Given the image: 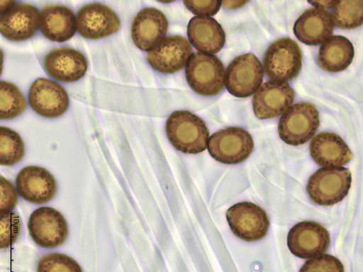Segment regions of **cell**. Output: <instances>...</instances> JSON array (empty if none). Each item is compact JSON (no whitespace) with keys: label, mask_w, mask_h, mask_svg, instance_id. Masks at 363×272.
Masks as SVG:
<instances>
[{"label":"cell","mask_w":363,"mask_h":272,"mask_svg":"<svg viewBox=\"0 0 363 272\" xmlns=\"http://www.w3.org/2000/svg\"><path fill=\"white\" fill-rule=\"evenodd\" d=\"M165 131L172 146L186 154L203 152L208 146L209 131L203 120L188 110H177L168 118Z\"/></svg>","instance_id":"6da1fadb"},{"label":"cell","mask_w":363,"mask_h":272,"mask_svg":"<svg viewBox=\"0 0 363 272\" xmlns=\"http://www.w3.org/2000/svg\"><path fill=\"white\" fill-rule=\"evenodd\" d=\"M226 72L221 60L215 55L196 52L191 55L186 68L189 86L204 97L219 95L225 86Z\"/></svg>","instance_id":"7a4b0ae2"},{"label":"cell","mask_w":363,"mask_h":272,"mask_svg":"<svg viewBox=\"0 0 363 272\" xmlns=\"http://www.w3.org/2000/svg\"><path fill=\"white\" fill-rule=\"evenodd\" d=\"M320 124L317 108L311 103L299 102L291 106L281 116L279 134L285 143L299 146L313 139Z\"/></svg>","instance_id":"3957f363"},{"label":"cell","mask_w":363,"mask_h":272,"mask_svg":"<svg viewBox=\"0 0 363 272\" xmlns=\"http://www.w3.org/2000/svg\"><path fill=\"white\" fill-rule=\"evenodd\" d=\"M352 174L344 167L321 168L309 178L307 191L311 200L323 206L334 205L348 195Z\"/></svg>","instance_id":"277c9868"},{"label":"cell","mask_w":363,"mask_h":272,"mask_svg":"<svg viewBox=\"0 0 363 272\" xmlns=\"http://www.w3.org/2000/svg\"><path fill=\"white\" fill-rule=\"evenodd\" d=\"M302 52L291 38H281L272 43L266 50L263 67L272 81L286 82L296 78L302 67Z\"/></svg>","instance_id":"5b68a950"},{"label":"cell","mask_w":363,"mask_h":272,"mask_svg":"<svg viewBox=\"0 0 363 272\" xmlns=\"http://www.w3.org/2000/svg\"><path fill=\"white\" fill-rule=\"evenodd\" d=\"M207 147L209 154L215 160L233 165L244 162L250 157L255 143L247 130L228 128L213 134L208 140Z\"/></svg>","instance_id":"8992f818"},{"label":"cell","mask_w":363,"mask_h":272,"mask_svg":"<svg viewBox=\"0 0 363 272\" xmlns=\"http://www.w3.org/2000/svg\"><path fill=\"white\" fill-rule=\"evenodd\" d=\"M264 78V68L252 53L238 56L226 70L225 86L229 94L238 98H247L255 94Z\"/></svg>","instance_id":"52a82bcc"},{"label":"cell","mask_w":363,"mask_h":272,"mask_svg":"<svg viewBox=\"0 0 363 272\" xmlns=\"http://www.w3.org/2000/svg\"><path fill=\"white\" fill-rule=\"evenodd\" d=\"M28 228L35 243L45 249L63 245L69 235V226L65 217L50 207L35 210L29 218Z\"/></svg>","instance_id":"ba28073f"},{"label":"cell","mask_w":363,"mask_h":272,"mask_svg":"<svg viewBox=\"0 0 363 272\" xmlns=\"http://www.w3.org/2000/svg\"><path fill=\"white\" fill-rule=\"evenodd\" d=\"M231 231L239 239L256 242L264 238L269 228V220L265 210L250 202L233 205L226 212Z\"/></svg>","instance_id":"9c48e42d"},{"label":"cell","mask_w":363,"mask_h":272,"mask_svg":"<svg viewBox=\"0 0 363 272\" xmlns=\"http://www.w3.org/2000/svg\"><path fill=\"white\" fill-rule=\"evenodd\" d=\"M330 244V234L321 225L305 221L294 225L287 237L289 251L301 259H313L325 253Z\"/></svg>","instance_id":"30bf717a"},{"label":"cell","mask_w":363,"mask_h":272,"mask_svg":"<svg viewBox=\"0 0 363 272\" xmlns=\"http://www.w3.org/2000/svg\"><path fill=\"white\" fill-rule=\"evenodd\" d=\"M192 55V47L185 38L169 36L147 52V62L154 69L172 74L183 69Z\"/></svg>","instance_id":"8fae6325"},{"label":"cell","mask_w":363,"mask_h":272,"mask_svg":"<svg viewBox=\"0 0 363 272\" xmlns=\"http://www.w3.org/2000/svg\"><path fill=\"white\" fill-rule=\"evenodd\" d=\"M120 28L121 23L116 13L103 4L86 5L77 15V32L88 40L108 38L118 32Z\"/></svg>","instance_id":"7c38bea8"},{"label":"cell","mask_w":363,"mask_h":272,"mask_svg":"<svg viewBox=\"0 0 363 272\" xmlns=\"http://www.w3.org/2000/svg\"><path fill=\"white\" fill-rule=\"evenodd\" d=\"M28 103L38 115L55 118L67 112L69 98L63 86L50 79L40 78L30 87Z\"/></svg>","instance_id":"4fadbf2b"},{"label":"cell","mask_w":363,"mask_h":272,"mask_svg":"<svg viewBox=\"0 0 363 272\" xmlns=\"http://www.w3.org/2000/svg\"><path fill=\"white\" fill-rule=\"evenodd\" d=\"M294 89L288 83L269 81L258 89L253 98L255 114L259 119L283 115L294 101Z\"/></svg>","instance_id":"5bb4252c"},{"label":"cell","mask_w":363,"mask_h":272,"mask_svg":"<svg viewBox=\"0 0 363 272\" xmlns=\"http://www.w3.org/2000/svg\"><path fill=\"white\" fill-rule=\"evenodd\" d=\"M16 187L23 199L36 205L50 202L57 193L54 176L47 169L36 166L25 167L18 173Z\"/></svg>","instance_id":"9a60e30c"},{"label":"cell","mask_w":363,"mask_h":272,"mask_svg":"<svg viewBox=\"0 0 363 272\" xmlns=\"http://www.w3.org/2000/svg\"><path fill=\"white\" fill-rule=\"evenodd\" d=\"M165 15L155 8L140 11L131 26V37L135 45L143 51H150L165 39L168 31Z\"/></svg>","instance_id":"2e32d148"},{"label":"cell","mask_w":363,"mask_h":272,"mask_svg":"<svg viewBox=\"0 0 363 272\" xmlns=\"http://www.w3.org/2000/svg\"><path fill=\"white\" fill-rule=\"evenodd\" d=\"M40 26V13L33 6L18 4L0 19V32L7 40L23 42L32 38Z\"/></svg>","instance_id":"e0dca14e"},{"label":"cell","mask_w":363,"mask_h":272,"mask_svg":"<svg viewBox=\"0 0 363 272\" xmlns=\"http://www.w3.org/2000/svg\"><path fill=\"white\" fill-rule=\"evenodd\" d=\"M44 67L53 79L62 82H75L81 79L88 69L87 60L79 51L71 47L52 50L45 57Z\"/></svg>","instance_id":"ac0fdd59"},{"label":"cell","mask_w":363,"mask_h":272,"mask_svg":"<svg viewBox=\"0 0 363 272\" xmlns=\"http://www.w3.org/2000/svg\"><path fill=\"white\" fill-rule=\"evenodd\" d=\"M335 24L325 10L309 8L302 13L294 26L295 37L309 46H319L332 37Z\"/></svg>","instance_id":"d6986e66"},{"label":"cell","mask_w":363,"mask_h":272,"mask_svg":"<svg viewBox=\"0 0 363 272\" xmlns=\"http://www.w3.org/2000/svg\"><path fill=\"white\" fill-rule=\"evenodd\" d=\"M311 156L323 168L342 167L353 158L344 140L334 132H323L315 136L310 145Z\"/></svg>","instance_id":"ffe728a7"},{"label":"cell","mask_w":363,"mask_h":272,"mask_svg":"<svg viewBox=\"0 0 363 272\" xmlns=\"http://www.w3.org/2000/svg\"><path fill=\"white\" fill-rule=\"evenodd\" d=\"M43 35L49 40L65 42L72 39L77 29V16L65 6H48L40 13Z\"/></svg>","instance_id":"44dd1931"},{"label":"cell","mask_w":363,"mask_h":272,"mask_svg":"<svg viewBox=\"0 0 363 272\" xmlns=\"http://www.w3.org/2000/svg\"><path fill=\"white\" fill-rule=\"evenodd\" d=\"M188 37L191 45L204 53H218L225 45L224 29L213 18L194 17L188 25Z\"/></svg>","instance_id":"7402d4cb"},{"label":"cell","mask_w":363,"mask_h":272,"mask_svg":"<svg viewBox=\"0 0 363 272\" xmlns=\"http://www.w3.org/2000/svg\"><path fill=\"white\" fill-rule=\"evenodd\" d=\"M354 57V46L347 38L343 36H332L320 46L318 64L325 72L339 73L351 65Z\"/></svg>","instance_id":"603a6c76"},{"label":"cell","mask_w":363,"mask_h":272,"mask_svg":"<svg viewBox=\"0 0 363 272\" xmlns=\"http://www.w3.org/2000/svg\"><path fill=\"white\" fill-rule=\"evenodd\" d=\"M26 101L15 84L0 81V118L12 120L21 115L26 108Z\"/></svg>","instance_id":"cb8c5ba5"},{"label":"cell","mask_w":363,"mask_h":272,"mask_svg":"<svg viewBox=\"0 0 363 272\" xmlns=\"http://www.w3.org/2000/svg\"><path fill=\"white\" fill-rule=\"evenodd\" d=\"M335 26L341 29H354L363 25V0L337 1L331 11Z\"/></svg>","instance_id":"d4e9b609"},{"label":"cell","mask_w":363,"mask_h":272,"mask_svg":"<svg viewBox=\"0 0 363 272\" xmlns=\"http://www.w3.org/2000/svg\"><path fill=\"white\" fill-rule=\"evenodd\" d=\"M25 154V144L14 130L0 128V164L13 166L19 163Z\"/></svg>","instance_id":"484cf974"},{"label":"cell","mask_w":363,"mask_h":272,"mask_svg":"<svg viewBox=\"0 0 363 272\" xmlns=\"http://www.w3.org/2000/svg\"><path fill=\"white\" fill-rule=\"evenodd\" d=\"M38 272H83L72 258L62 254H50L39 261Z\"/></svg>","instance_id":"4316f807"},{"label":"cell","mask_w":363,"mask_h":272,"mask_svg":"<svg viewBox=\"0 0 363 272\" xmlns=\"http://www.w3.org/2000/svg\"><path fill=\"white\" fill-rule=\"evenodd\" d=\"M20 217L15 213H0V248L6 249L13 245L21 234Z\"/></svg>","instance_id":"83f0119b"},{"label":"cell","mask_w":363,"mask_h":272,"mask_svg":"<svg viewBox=\"0 0 363 272\" xmlns=\"http://www.w3.org/2000/svg\"><path fill=\"white\" fill-rule=\"evenodd\" d=\"M299 272H345V267L337 258L323 254L307 261Z\"/></svg>","instance_id":"f1b7e54d"},{"label":"cell","mask_w":363,"mask_h":272,"mask_svg":"<svg viewBox=\"0 0 363 272\" xmlns=\"http://www.w3.org/2000/svg\"><path fill=\"white\" fill-rule=\"evenodd\" d=\"M17 203L18 195L14 186L5 177H0V213L11 212Z\"/></svg>","instance_id":"f546056e"},{"label":"cell","mask_w":363,"mask_h":272,"mask_svg":"<svg viewBox=\"0 0 363 272\" xmlns=\"http://www.w3.org/2000/svg\"><path fill=\"white\" fill-rule=\"evenodd\" d=\"M186 7L197 16L208 17L216 15L223 4L220 0H207V1H192L185 0L184 1Z\"/></svg>","instance_id":"4dcf8cb0"},{"label":"cell","mask_w":363,"mask_h":272,"mask_svg":"<svg viewBox=\"0 0 363 272\" xmlns=\"http://www.w3.org/2000/svg\"><path fill=\"white\" fill-rule=\"evenodd\" d=\"M337 1H309L308 3L314 6L316 8L327 10L334 7Z\"/></svg>","instance_id":"1f68e13d"},{"label":"cell","mask_w":363,"mask_h":272,"mask_svg":"<svg viewBox=\"0 0 363 272\" xmlns=\"http://www.w3.org/2000/svg\"><path fill=\"white\" fill-rule=\"evenodd\" d=\"M248 1H223L225 8L228 10L237 9L245 6Z\"/></svg>","instance_id":"d6a6232c"}]
</instances>
